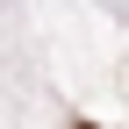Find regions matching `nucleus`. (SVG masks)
<instances>
[{
    "label": "nucleus",
    "instance_id": "1",
    "mask_svg": "<svg viewBox=\"0 0 129 129\" xmlns=\"http://www.w3.org/2000/svg\"><path fill=\"white\" fill-rule=\"evenodd\" d=\"M72 129H101V122H72Z\"/></svg>",
    "mask_w": 129,
    "mask_h": 129
}]
</instances>
